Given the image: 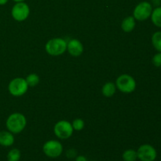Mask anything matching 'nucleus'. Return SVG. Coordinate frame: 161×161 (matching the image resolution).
Instances as JSON below:
<instances>
[{
  "label": "nucleus",
  "instance_id": "obj_1",
  "mask_svg": "<svg viewBox=\"0 0 161 161\" xmlns=\"http://www.w3.org/2000/svg\"><path fill=\"white\" fill-rule=\"evenodd\" d=\"M27 124V119L22 113H14L8 116L6 121V128L13 134H19L23 131Z\"/></svg>",
  "mask_w": 161,
  "mask_h": 161
},
{
  "label": "nucleus",
  "instance_id": "obj_2",
  "mask_svg": "<svg viewBox=\"0 0 161 161\" xmlns=\"http://www.w3.org/2000/svg\"><path fill=\"white\" fill-rule=\"evenodd\" d=\"M45 49L51 56H60L67 50V42L61 38L51 39L46 43Z\"/></svg>",
  "mask_w": 161,
  "mask_h": 161
},
{
  "label": "nucleus",
  "instance_id": "obj_3",
  "mask_svg": "<svg viewBox=\"0 0 161 161\" xmlns=\"http://www.w3.org/2000/svg\"><path fill=\"white\" fill-rule=\"evenodd\" d=\"M136 86V81L135 79L127 74H123L116 79V88L124 94H130L135 91Z\"/></svg>",
  "mask_w": 161,
  "mask_h": 161
},
{
  "label": "nucleus",
  "instance_id": "obj_4",
  "mask_svg": "<svg viewBox=\"0 0 161 161\" xmlns=\"http://www.w3.org/2000/svg\"><path fill=\"white\" fill-rule=\"evenodd\" d=\"M28 85L24 78L17 77L9 82L8 85V91L11 95L14 97H20L28 91Z\"/></svg>",
  "mask_w": 161,
  "mask_h": 161
},
{
  "label": "nucleus",
  "instance_id": "obj_5",
  "mask_svg": "<svg viewBox=\"0 0 161 161\" xmlns=\"http://www.w3.org/2000/svg\"><path fill=\"white\" fill-rule=\"evenodd\" d=\"M42 152L49 158H58L62 154L63 146L59 141L49 140L42 146Z\"/></svg>",
  "mask_w": 161,
  "mask_h": 161
},
{
  "label": "nucleus",
  "instance_id": "obj_6",
  "mask_svg": "<svg viewBox=\"0 0 161 161\" xmlns=\"http://www.w3.org/2000/svg\"><path fill=\"white\" fill-rule=\"evenodd\" d=\"M74 129L71 123L67 120H60L53 127V132L59 139L65 140L72 135Z\"/></svg>",
  "mask_w": 161,
  "mask_h": 161
},
{
  "label": "nucleus",
  "instance_id": "obj_7",
  "mask_svg": "<svg viewBox=\"0 0 161 161\" xmlns=\"http://www.w3.org/2000/svg\"><path fill=\"white\" fill-rule=\"evenodd\" d=\"M153 12V6L149 2H141L135 6L133 12V17L135 20L143 21L151 17Z\"/></svg>",
  "mask_w": 161,
  "mask_h": 161
},
{
  "label": "nucleus",
  "instance_id": "obj_8",
  "mask_svg": "<svg viewBox=\"0 0 161 161\" xmlns=\"http://www.w3.org/2000/svg\"><path fill=\"white\" fill-rule=\"evenodd\" d=\"M30 14V8L27 3L24 2L17 3L12 8L11 15L17 21H24Z\"/></svg>",
  "mask_w": 161,
  "mask_h": 161
},
{
  "label": "nucleus",
  "instance_id": "obj_9",
  "mask_svg": "<svg viewBox=\"0 0 161 161\" xmlns=\"http://www.w3.org/2000/svg\"><path fill=\"white\" fill-rule=\"evenodd\" d=\"M138 159L140 161H155L157 152L155 148L149 144H143L137 150Z\"/></svg>",
  "mask_w": 161,
  "mask_h": 161
},
{
  "label": "nucleus",
  "instance_id": "obj_10",
  "mask_svg": "<svg viewBox=\"0 0 161 161\" xmlns=\"http://www.w3.org/2000/svg\"><path fill=\"white\" fill-rule=\"evenodd\" d=\"M67 50L72 57H80L83 52V46L78 39H71L67 42Z\"/></svg>",
  "mask_w": 161,
  "mask_h": 161
},
{
  "label": "nucleus",
  "instance_id": "obj_11",
  "mask_svg": "<svg viewBox=\"0 0 161 161\" xmlns=\"http://www.w3.org/2000/svg\"><path fill=\"white\" fill-rule=\"evenodd\" d=\"M14 134L9 130H1L0 131V146L4 147H9L14 143Z\"/></svg>",
  "mask_w": 161,
  "mask_h": 161
},
{
  "label": "nucleus",
  "instance_id": "obj_12",
  "mask_svg": "<svg viewBox=\"0 0 161 161\" xmlns=\"http://www.w3.org/2000/svg\"><path fill=\"white\" fill-rule=\"evenodd\" d=\"M135 17H132V16H129L127 17L125 19H124V20L122 21L121 24V28L125 32H130V31H133L135 28V25H136V22H135Z\"/></svg>",
  "mask_w": 161,
  "mask_h": 161
},
{
  "label": "nucleus",
  "instance_id": "obj_13",
  "mask_svg": "<svg viewBox=\"0 0 161 161\" xmlns=\"http://www.w3.org/2000/svg\"><path fill=\"white\" fill-rule=\"evenodd\" d=\"M116 84L112 82H108L106 83L103 86H102V94H103L105 97H109L112 96L114 95V94L116 93Z\"/></svg>",
  "mask_w": 161,
  "mask_h": 161
},
{
  "label": "nucleus",
  "instance_id": "obj_14",
  "mask_svg": "<svg viewBox=\"0 0 161 161\" xmlns=\"http://www.w3.org/2000/svg\"><path fill=\"white\" fill-rule=\"evenodd\" d=\"M150 17L153 24L155 26L161 28V6H158V7L153 9Z\"/></svg>",
  "mask_w": 161,
  "mask_h": 161
},
{
  "label": "nucleus",
  "instance_id": "obj_15",
  "mask_svg": "<svg viewBox=\"0 0 161 161\" xmlns=\"http://www.w3.org/2000/svg\"><path fill=\"white\" fill-rule=\"evenodd\" d=\"M122 159L124 161H137L138 160L137 151L132 149H127L123 153Z\"/></svg>",
  "mask_w": 161,
  "mask_h": 161
},
{
  "label": "nucleus",
  "instance_id": "obj_16",
  "mask_svg": "<svg viewBox=\"0 0 161 161\" xmlns=\"http://www.w3.org/2000/svg\"><path fill=\"white\" fill-rule=\"evenodd\" d=\"M152 44L156 50L161 52V31H156L152 36Z\"/></svg>",
  "mask_w": 161,
  "mask_h": 161
},
{
  "label": "nucleus",
  "instance_id": "obj_17",
  "mask_svg": "<svg viewBox=\"0 0 161 161\" xmlns=\"http://www.w3.org/2000/svg\"><path fill=\"white\" fill-rule=\"evenodd\" d=\"M20 157H21L20 151L16 148L10 149L6 156L7 161H19L20 160Z\"/></svg>",
  "mask_w": 161,
  "mask_h": 161
},
{
  "label": "nucleus",
  "instance_id": "obj_18",
  "mask_svg": "<svg viewBox=\"0 0 161 161\" xmlns=\"http://www.w3.org/2000/svg\"><path fill=\"white\" fill-rule=\"evenodd\" d=\"M25 80H26L28 86L34 87V86H36V85H38V83H39V77L37 74L31 73L29 74V75L26 77Z\"/></svg>",
  "mask_w": 161,
  "mask_h": 161
},
{
  "label": "nucleus",
  "instance_id": "obj_19",
  "mask_svg": "<svg viewBox=\"0 0 161 161\" xmlns=\"http://www.w3.org/2000/svg\"><path fill=\"white\" fill-rule=\"evenodd\" d=\"M72 127L75 130H77V131H80V130H82L83 128H84L85 123L84 121L82 119H80V118H77V119H74L73 122L72 124Z\"/></svg>",
  "mask_w": 161,
  "mask_h": 161
},
{
  "label": "nucleus",
  "instance_id": "obj_20",
  "mask_svg": "<svg viewBox=\"0 0 161 161\" xmlns=\"http://www.w3.org/2000/svg\"><path fill=\"white\" fill-rule=\"evenodd\" d=\"M152 62L153 65L157 68L161 67V52H158L153 57Z\"/></svg>",
  "mask_w": 161,
  "mask_h": 161
},
{
  "label": "nucleus",
  "instance_id": "obj_21",
  "mask_svg": "<svg viewBox=\"0 0 161 161\" xmlns=\"http://www.w3.org/2000/svg\"><path fill=\"white\" fill-rule=\"evenodd\" d=\"M77 156V151L74 149H69L66 152V157L69 159H75Z\"/></svg>",
  "mask_w": 161,
  "mask_h": 161
},
{
  "label": "nucleus",
  "instance_id": "obj_22",
  "mask_svg": "<svg viewBox=\"0 0 161 161\" xmlns=\"http://www.w3.org/2000/svg\"><path fill=\"white\" fill-rule=\"evenodd\" d=\"M75 161H88L87 158L83 155H77L75 158Z\"/></svg>",
  "mask_w": 161,
  "mask_h": 161
},
{
  "label": "nucleus",
  "instance_id": "obj_23",
  "mask_svg": "<svg viewBox=\"0 0 161 161\" xmlns=\"http://www.w3.org/2000/svg\"><path fill=\"white\" fill-rule=\"evenodd\" d=\"M9 0H0V6H3V5L6 4Z\"/></svg>",
  "mask_w": 161,
  "mask_h": 161
},
{
  "label": "nucleus",
  "instance_id": "obj_24",
  "mask_svg": "<svg viewBox=\"0 0 161 161\" xmlns=\"http://www.w3.org/2000/svg\"><path fill=\"white\" fill-rule=\"evenodd\" d=\"M14 2H16V3H20V2H24L25 0H14Z\"/></svg>",
  "mask_w": 161,
  "mask_h": 161
},
{
  "label": "nucleus",
  "instance_id": "obj_25",
  "mask_svg": "<svg viewBox=\"0 0 161 161\" xmlns=\"http://www.w3.org/2000/svg\"><path fill=\"white\" fill-rule=\"evenodd\" d=\"M91 161H97V160H91Z\"/></svg>",
  "mask_w": 161,
  "mask_h": 161
}]
</instances>
